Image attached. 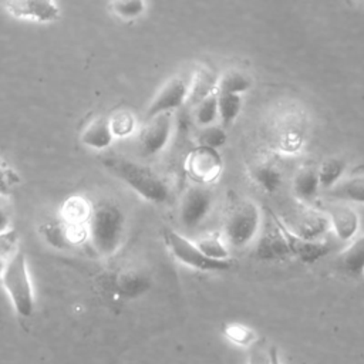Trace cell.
<instances>
[{
  "instance_id": "cell-1",
  "label": "cell",
  "mask_w": 364,
  "mask_h": 364,
  "mask_svg": "<svg viewBox=\"0 0 364 364\" xmlns=\"http://www.w3.org/2000/svg\"><path fill=\"white\" fill-rule=\"evenodd\" d=\"M127 229L124 210L111 200L91 205L85 220L87 243L101 257L114 256L122 246Z\"/></svg>"
},
{
  "instance_id": "cell-2",
  "label": "cell",
  "mask_w": 364,
  "mask_h": 364,
  "mask_svg": "<svg viewBox=\"0 0 364 364\" xmlns=\"http://www.w3.org/2000/svg\"><path fill=\"white\" fill-rule=\"evenodd\" d=\"M102 166L142 199L151 203H166L169 200V186L151 168L118 155L102 158Z\"/></svg>"
},
{
  "instance_id": "cell-3",
  "label": "cell",
  "mask_w": 364,
  "mask_h": 364,
  "mask_svg": "<svg viewBox=\"0 0 364 364\" xmlns=\"http://www.w3.org/2000/svg\"><path fill=\"white\" fill-rule=\"evenodd\" d=\"M0 282L17 316L21 318L31 317L36 309V293L27 264V257L21 249L6 260Z\"/></svg>"
},
{
  "instance_id": "cell-4",
  "label": "cell",
  "mask_w": 364,
  "mask_h": 364,
  "mask_svg": "<svg viewBox=\"0 0 364 364\" xmlns=\"http://www.w3.org/2000/svg\"><path fill=\"white\" fill-rule=\"evenodd\" d=\"M262 212L252 199H240L233 203L223 225V239L232 247L242 249L255 242L260 225Z\"/></svg>"
},
{
  "instance_id": "cell-5",
  "label": "cell",
  "mask_w": 364,
  "mask_h": 364,
  "mask_svg": "<svg viewBox=\"0 0 364 364\" xmlns=\"http://www.w3.org/2000/svg\"><path fill=\"white\" fill-rule=\"evenodd\" d=\"M270 135L273 145L280 152H297L303 146L307 135V118L304 112L294 105L279 109L273 117Z\"/></svg>"
},
{
  "instance_id": "cell-6",
  "label": "cell",
  "mask_w": 364,
  "mask_h": 364,
  "mask_svg": "<svg viewBox=\"0 0 364 364\" xmlns=\"http://www.w3.org/2000/svg\"><path fill=\"white\" fill-rule=\"evenodd\" d=\"M164 240L168 250L175 257V260H178L186 267H191L199 272H226V270H230L235 264L230 259L216 260V259L208 257L200 252L196 243L191 242L188 237H185L183 235L172 229L164 230Z\"/></svg>"
},
{
  "instance_id": "cell-7",
  "label": "cell",
  "mask_w": 364,
  "mask_h": 364,
  "mask_svg": "<svg viewBox=\"0 0 364 364\" xmlns=\"http://www.w3.org/2000/svg\"><path fill=\"white\" fill-rule=\"evenodd\" d=\"M255 242L253 255L259 260H283L291 256L280 228V218L272 209L267 210V218H262V225Z\"/></svg>"
},
{
  "instance_id": "cell-8",
  "label": "cell",
  "mask_w": 364,
  "mask_h": 364,
  "mask_svg": "<svg viewBox=\"0 0 364 364\" xmlns=\"http://www.w3.org/2000/svg\"><path fill=\"white\" fill-rule=\"evenodd\" d=\"M280 219L290 232L304 239H321L331 229L326 212L306 203H300L290 218L280 216Z\"/></svg>"
},
{
  "instance_id": "cell-9",
  "label": "cell",
  "mask_w": 364,
  "mask_h": 364,
  "mask_svg": "<svg viewBox=\"0 0 364 364\" xmlns=\"http://www.w3.org/2000/svg\"><path fill=\"white\" fill-rule=\"evenodd\" d=\"M213 193L203 183L189 186L179 206V220L185 229L198 228L212 212Z\"/></svg>"
},
{
  "instance_id": "cell-10",
  "label": "cell",
  "mask_w": 364,
  "mask_h": 364,
  "mask_svg": "<svg viewBox=\"0 0 364 364\" xmlns=\"http://www.w3.org/2000/svg\"><path fill=\"white\" fill-rule=\"evenodd\" d=\"M108 291L122 300H134L145 294L152 282L148 273L138 267H122L105 277Z\"/></svg>"
},
{
  "instance_id": "cell-11",
  "label": "cell",
  "mask_w": 364,
  "mask_h": 364,
  "mask_svg": "<svg viewBox=\"0 0 364 364\" xmlns=\"http://www.w3.org/2000/svg\"><path fill=\"white\" fill-rule=\"evenodd\" d=\"M191 80L183 75H175L169 78L154 95L145 114V119H149L162 112H172L186 104L189 95Z\"/></svg>"
},
{
  "instance_id": "cell-12",
  "label": "cell",
  "mask_w": 364,
  "mask_h": 364,
  "mask_svg": "<svg viewBox=\"0 0 364 364\" xmlns=\"http://www.w3.org/2000/svg\"><path fill=\"white\" fill-rule=\"evenodd\" d=\"M172 134V112H162L145 119L139 131L138 145L144 156L158 155L169 142Z\"/></svg>"
},
{
  "instance_id": "cell-13",
  "label": "cell",
  "mask_w": 364,
  "mask_h": 364,
  "mask_svg": "<svg viewBox=\"0 0 364 364\" xmlns=\"http://www.w3.org/2000/svg\"><path fill=\"white\" fill-rule=\"evenodd\" d=\"M1 7L14 18L53 23L60 18L57 0H0Z\"/></svg>"
},
{
  "instance_id": "cell-14",
  "label": "cell",
  "mask_w": 364,
  "mask_h": 364,
  "mask_svg": "<svg viewBox=\"0 0 364 364\" xmlns=\"http://www.w3.org/2000/svg\"><path fill=\"white\" fill-rule=\"evenodd\" d=\"M223 168L218 149L199 145L186 158V171L198 183H209L219 178Z\"/></svg>"
},
{
  "instance_id": "cell-15",
  "label": "cell",
  "mask_w": 364,
  "mask_h": 364,
  "mask_svg": "<svg viewBox=\"0 0 364 364\" xmlns=\"http://www.w3.org/2000/svg\"><path fill=\"white\" fill-rule=\"evenodd\" d=\"M280 228L286 237L290 255L299 259L301 263L313 264L333 250V243L326 237H321V239L300 237L293 232H290L282 219H280Z\"/></svg>"
},
{
  "instance_id": "cell-16",
  "label": "cell",
  "mask_w": 364,
  "mask_h": 364,
  "mask_svg": "<svg viewBox=\"0 0 364 364\" xmlns=\"http://www.w3.org/2000/svg\"><path fill=\"white\" fill-rule=\"evenodd\" d=\"M249 175L255 185L266 193H274L283 182V168L279 159L270 154L257 155L249 164Z\"/></svg>"
},
{
  "instance_id": "cell-17",
  "label": "cell",
  "mask_w": 364,
  "mask_h": 364,
  "mask_svg": "<svg viewBox=\"0 0 364 364\" xmlns=\"http://www.w3.org/2000/svg\"><path fill=\"white\" fill-rule=\"evenodd\" d=\"M323 210L328 216L330 226L340 240L350 242L353 237H355L360 228V218L350 203L336 200L327 205Z\"/></svg>"
},
{
  "instance_id": "cell-18",
  "label": "cell",
  "mask_w": 364,
  "mask_h": 364,
  "mask_svg": "<svg viewBox=\"0 0 364 364\" xmlns=\"http://www.w3.org/2000/svg\"><path fill=\"white\" fill-rule=\"evenodd\" d=\"M334 266L350 279L358 280L364 277V233L351 239L347 247L337 255Z\"/></svg>"
},
{
  "instance_id": "cell-19",
  "label": "cell",
  "mask_w": 364,
  "mask_h": 364,
  "mask_svg": "<svg viewBox=\"0 0 364 364\" xmlns=\"http://www.w3.org/2000/svg\"><path fill=\"white\" fill-rule=\"evenodd\" d=\"M333 200L364 205V169H355L343 176L333 188L327 191Z\"/></svg>"
},
{
  "instance_id": "cell-20",
  "label": "cell",
  "mask_w": 364,
  "mask_h": 364,
  "mask_svg": "<svg viewBox=\"0 0 364 364\" xmlns=\"http://www.w3.org/2000/svg\"><path fill=\"white\" fill-rule=\"evenodd\" d=\"M115 136L111 129L109 118L108 117H95L92 118L81 131L80 141L82 145L95 149L102 151L112 145Z\"/></svg>"
},
{
  "instance_id": "cell-21",
  "label": "cell",
  "mask_w": 364,
  "mask_h": 364,
  "mask_svg": "<svg viewBox=\"0 0 364 364\" xmlns=\"http://www.w3.org/2000/svg\"><path fill=\"white\" fill-rule=\"evenodd\" d=\"M291 191L300 203L311 205L320 191L317 168L313 165H303L299 168L291 181Z\"/></svg>"
},
{
  "instance_id": "cell-22",
  "label": "cell",
  "mask_w": 364,
  "mask_h": 364,
  "mask_svg": "<svg viewBox=\"0 0 364 364\" xmlns=\"http://www.w3.org/2000/svg\"><path fill=\"white\" fill-rule=\"evenodd\" d=\"M218 78L213 75L212 71L206 68H199L195 75L191 78V87H189V95L186 100V104L195 107L200 100L208 97L209 94L215 92Z\"/></svg>"
},
{
  "instance_id": "cell-23",
  "label": "cell",
  "mask_w": 364,
  "mask_h": 364,
  "mask_svg": "<svg viewBox=\"0 0 364 364\" xmlns=\"http://www.w3.org/2000/svg\"><path fill=\"white\" fill-rule=\"evenodd\" d=\"M252 85L250 77L239 70V68H229L226 70L216 82V92L219 94H242L247 91Z\"/></svg>"
},
{
  "instance_id": "cell-24",
  "label": "cell",
  "mask_w": 364,
  "mask_h": 364,
  "mask_svg": "<svg viewBox=\"0 0 364 364\" xmlns=\"http://www.w3.org/2000/svg\"><path fill=\"white\" fill-rule=\"evenodd\" d=\"M346 168L347 162L340 156H330L324 159L317 168L320 189L328 191L330 188H333L344 176Z\"/></svg>"
},
{
  "instance_id": "cell-25",
  "label": "cell",
  "mask_w": 364,
  "mask_h": 364,
  "mask_svg": "<svg viewBox=\"0 0 364 364\" xmlns=\"http://www.w3.org/2000/svg\"><path fill=\"white\" fill-rule=\"evenodd\" d=\"M196 246L200 249L203 255L208 257L216 259V260H226L230 259V252L228 247L226 240L222 237L220 233H209L202 237H199L196 242Z\"/></svg>"
},
{
  "instance_id": "cell-26",
  "label": "cell",
  "mask_w": 364,
  "mask_h": 364,
  "mask_svg": "<svg viewBox=\"0 0 364 364\" xmlns=\"http://www.w3.org/2000/svg\"><path fill=\"white\" fill-rule=\"evenodd\" d=\"M218 94V117L220 118L222 127H230L237 118L242 109L240 94Z\"/></svg>"
},
{
  "instance_id": "cell-27",
  "label": "cell",
  "mask_w": 364,
  "mask_h": 364,
  "mask_svg": "<svg viewBox=\"0 0 364 364\" xmlns=\"http://www.w3.org/2000/svg\"><path fill=\"white\" fill-rule=\"evenodd\" d=\"M91 205L85 198L73 196L65 200L63 206V220L73 223V225H82L85 226V220L90 215Z\"/></svg>"
},
{
  "instance_id": "cell-28",
  "label": "cell",
  "mask_w": 364,
  "mask_h": 364,
  "mask_svg": "<svg viewBox=\"0 0 364 364\" xmlns=\"http://www.w3.org/2000/svg\"><path fill=\"white\" fill-rule=\"evenodd\" d=\"M223 336L232 344H236L240 347H250L257 340L256 331L242 323H228L223 327Z\"/></svg>"
},
{
  "instance_id": "cell-29",
  "label": "cell",
  "mask_w": 364,
  "mask_h": 364,
  "mask_svg": "<svg viewBox=\"0 0 364 364\" xmlns=\"http://www.w3.org/2000/svg\"><path fill=\"white\" fill-rule=\"evenodd\" d=\"M193 117L198 125H212L218 118V94L212 92L193 107Z\"/></svg>"
},
{
  "instance_id": "cell-30",
  "label": "cell",
  "mask_w": 364,
  "mask_h": 364,
  "mask_svg": "<svg viewBox=\"0 0 364 364\" xmlns=\"http://www.w3.org/2000/svg\"><path fill=\"white\" fill-rule=\"evenodd\" d=\"M20 183V173L10 162L0 156V196L10 198Z\"/></svg>"
},
{
  "instance_id": "cell-31",
  "label": "cell",
  "mask_w": 364,
  "mask_h": 364,
  "mask_svg": "<svg viewBox=\"0 0 364 364\" xmlns=\"http://www.w3.org/2000/svg\"><path fill=\"white\" fill-rule=\"evenodd\" d=\"M145 0H111L109 10L122 20H134L145 11Z\"/></svg>"
},
{
  "instance_id": "cell-32",
  "label": "cell",
  "mask_w": 364,
  "mask_h": 364,
  "mask_svg": "<svg viewBox=\"0 0 364 364\" xmlns=\"http://www.w3.org/2000/svg\"><path fill=\"white\" fill-rule=\"evenodd\" d=\"M226 131L223 127H219V125H206V127H202V129L199 131V135H198V141H199V145H203V146H209V148H220L225 145L226 142Z\"/></svg>"
},
{
  "instance_id": "cell-33",
  "label": "cell",
  "mask_w": 364,
  "mask_h": 364,
  "mask_svg": "<svg viewBox=\"0 0 364 364\" xmlns=\"http://www.w3.org/2000/svg\"><path fill=\"white\" fill-rule=\"evenodd\" d=\"M109 124H111V129L114 136L117 138H124L128 136L134 132L135 129V118L131 112L128 111H119L117 114H114L112 117H109Z\"/></svg>"
},
{
  "instance_id": "cell-34",
  "label": "cell",
  "mask_w": 364,
  "mask_h": 364,
  "mask_svg": "<svg viewBox=\"0 0 364 364\" xmlns=\"http://www.w3.org/2000/svg\"><path fill=\"white\" fill-rule=\"evenodd\" d=\"M17 250H20L18 247V235L14 229H10L7 232L0 233V257L7 260L10 259Z\"/></svg>"
},
{
  "instance_id": "cell-35",
  "label": "cell",
  "mask_w": 364,
  "mask_h": 364,
  "mask_svg": "<svg viewBox=\"0 0 364 364\" xmlns=\"http://www.w3.org/2000/svg\"><path fill=\"white\" fill-rule=\"evenodd\" d=\"M13 229V205L10 198L0 196V233Z\"/></svg>"
},
{
  "instance_id": "cell-36",
  "label": "cell",
  "mask_w": 364,
  "mask_h": 364,
  "mask_svg": "<svg viewBox=\"0 0 364 364\" xmlns=\"http://www.w3.org/2000/svg\"><path fill=\"white\" fill-rule=\"evenodd\" d=\"M269 360H270V364H282L280 363V358H279V353L274 347H272L269 350Z\"/></svg>"
},
{
  "instance_id": "cell-37",
  "label": "cell",
  "mask_w": 364,
  "mask_h": 364,
  "mask_svg": "<svg viewBox=\"0 0 364 364\" xmlns=\"http://www.w3.org/2000/svg\"><path fill=\"white\" fill-rule=\"evenodd\" d=\"M4 266H6V260L0 257V280H1V276H3V272H4Z\"/></svg>"
}]
</instances>
